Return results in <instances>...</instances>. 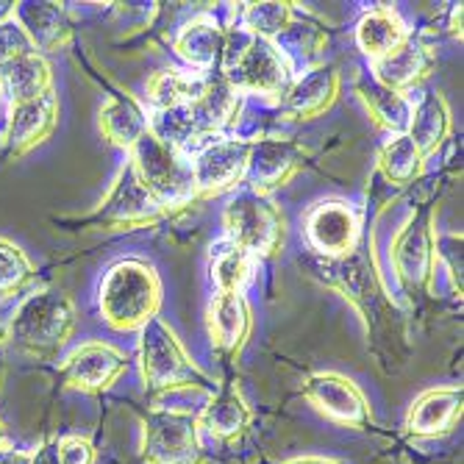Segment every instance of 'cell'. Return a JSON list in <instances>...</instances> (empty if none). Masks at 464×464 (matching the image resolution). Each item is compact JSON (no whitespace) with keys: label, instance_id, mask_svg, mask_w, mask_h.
Instances as JSON below:
<instances>
[{"label":"cell","instance_id":"obj_1","mask_svg":"<svg viewBox=\"0 0 464 464\" xmlns=\"http://www.w3.org/2000/svg\"><path fill=\"white\" fill-rule=\"evenodd\" d=\"M312 267L325 286L340 292L359 312L378 364L387 372H395V367L406 362L409 351L406 323L382 273H378L372 239L367 245H356V250L348 253L345 259H317Z\"/></svg>","mask_w":464,"mask_h":464},{"label":"cell","instance_id":"obj_2","mask_svg":"<svg viewBox=\"0 0 464 464\" xmlns=\"http://www.w3.org/2000/svg\"><path fill=\"white\" fill-rule=\"evenodd\" d=\"M161 309V278L150 262L122 259L101 284V314L114 331H142Z\"/></svg>","mask_w":464,"mask_h":464},{"label":"cell","instance_id":"obj_3","mask_svg":"<svg viewBox=\"0 0 464 464\" xmlns=\"http://www.w3.org/2000/svg\"><path fill=\"white\" fill-rule=\"evenodd\" d=\"M75 331V304L62 289H39L6 323V343L31 356H53Z\"/></svg>","mask_w":464,"mask_h":464},{"label":"cell","instance_id":"obj_4","mask_svg":"<svg viewBox=\"0 0 464 464\" xmlns=\"http://www.w3.org/2000/svg\"><path fill=\"white\" fill-rule=\"evenodd\" d=\"M437 203H420L409 220L401 226L390 245V262L395 278L409 298H423L431 292L437 270V228H434Z\"/></svg>","mask_w":464,"mask_h":464},{"label":"cell","instance_id":"obj_5","mask_svg":"<svg viewBox=\"0 0 464 464\" xmlns=\"http://www.w3.org/2000/svg\"><path fill=\"white\" fill-rule=\"evenodd\" d=\"M129 153L137 179L164 208V215L179 212V208H187L192 206V200H198L192 161L187 156L161 145L150 131Z\"/></svg>","mask_w":464,"mask_h":464},{"label":"cell","instance_id":"obj_6","mask_svg":"<svg viewBox=\"0 0 464 464\" xmlns=\"http://www.w3.org/2000/svg\"><path fill=\"white\" fill-rule=\"evenodd\" d=\"M226 239L239 245L247 256L270 259L281 250L286 237V223L281 208L270 200V195L242 189L223 208Z\"/></svg>","mask_w":464,"mask_h":464},{"label":"cell","instance_id":"obj_7","mask_svg":"<svg viewBox=\"0 0 464 464\" xmlns=\"http://www.w3.org/2000/svg\"><path fill=\"white\" fill-rule=\"evenodd\" d=\"M140 364L148 390L170 392L181 387H200L203 370L189 359L176 331L161 317H153L140 331Z\"/></svg>","mask_w":464,"mask_h":464},{"label":"cell","instance_id":"obj_8","mask_svg":"<svg viewBox=\"0 0 464 464\" xmlns=\"http://www.w3.org/2000/svg\"><path fill=\"white\" fill-rule=\"evenodd\" d=\"M220 72L231 81L237 92H250L262 98L284 101L292 87V62L278 51L276 42L256 39L247 42V48L239 51L228 64L220 67Z\"/></svg>","mask_w":464,"mask_h":464},{"label":"cell","instance_id":"obj_9","mask_svg":"<svg viewBox=\"0 0 464 464\" xmlns=\"http://www.w3.org/2000/svg\"><path fill=\"white\" fill-rule=\"evenodd\" d=\"M200 423L184 409H153L142 420V453L148 464H198Z\"/></svg>","mask_w":464,"mask_h":464},{"label":"cell","instance_id":"obj_10","mask_svg":"<svg viewBox=\"0 0 464 464\" xmlns=\"http://www.w3.org/2000/svg\"><path fill=\"white\" fill-rule=\"evenodd\" d=\"M164 218V208L153 200V195L137 179L131 161L122 167L109 198L101 203L98 212L87 220L90 226H101L109 231L120 228H145Z\"/></svg>","mask_w":464,"mask_h":464},{"label":"cell","instance_id":"obj_11","mask_svg":"<svg viewBox=\"0 0 464 464\" xmlns=\"http://www.w3.org/2000/svg\"><path fill=\"white\" fill-rule=\"evenodd\" d=\"M250 142L245 140H212L203 145L192 161V179L198 200H208L237 189L245 181Z\"/></svg>","mask_w":464,"mask_h":464},{"label":"cell","instance_id":"obj_12","mask_svg":"<svg viewBox=\"0 0 464 464\" xmlns=\"http://www.w3.org/2000/svg\"><path fill=\"white\" fill-rule=\"evenodd\" d=\"M362 223L348 200H323L306 215V239L320 259H345L356 250Z\"/></svg>","mask_w":464,"mask_h":464},{"label":"cell","instance_id":"obj_13","mask_svg":"<svg viewBox=\"0 0 464 464\" xmlns=\"http://www.w3.org/2000/svg\"><path fill=\"white\" fill-rule=\"evenodd\" d=\"M306 164V148L292 140H256L250 142L245 184L253 192L270 195L281 187H286Z\"/></svg>","mask_w":464,"mask_h":464},{"label":"cell","instance_id":"obj_14","mask_svg":"<svg viewBox=\"0 0 464 464\" xmlns=\"http://www.w3.org/2000/svg\"><path fill=\"white\" fill-rule=\"evenodd\" d=\"M304 395L309 403L340 426H364L370 420V403L364 392L340 372H314L306 378Z\"/></svg>","mask_w":464,"mask_h":464},{"label":"cell","instance_id":"obj_15","mask_svg":"<svg viewBox=\"0 0 464 464\" xmlns=\"http://www.w3.org/2000/svg\"><path fill=\"white\" fill-rule=\"evenodd\" d=\"M125 353L109 343H87L75 348L62 364V378L78 392H106L125 372Z\"/></svg>","mask_w":464,"mask_h":464},{"label":"cell","instance_id":"obj_16","mask_svg":"<svg viewBox=\"0 0 464 464\" xmlns=\"http://www.w3.org/2000/svg\"><path fill=\"white\" fill-rule=\"evenodd\" d=\"M59 120V95L56 90L45 92L36 101L12 106L9 111V129L4 140V159H20L36 145L45 142Z\"/></svg>","mask_w":464,"mask_h":464},{"label":"cell","instance_id":"obj_17","mask_svg":"<svg viewBox=\"0 0 464 464\" xmlns=\"http://www.w3.org/2000/svg\"><path fill=\"white\" fill-rule=\"evenodd\" d=\"M370 67H372L375 83L406 95L409 90L420 87V83L431 75V70L437 67V56H434L431 45H426L420 36L409 34L392 53L372 62Z\"/></svg>","mask_w":464,"mask_h":464},{"label":"cell","instance_id":"obj_18","mask_svg":"<svg viewBox=\"0 0 464 464\" xmlns=\"http://www.w3.org/2000/svg\"><path fill=\"white\" fill-rule=\"evenodd\" d=\"M253 331V312L242 292H218L208 304V336L212 345L234 359L242 353Z\"/></svg>","mask_w":464,"mask_h":464},{"label":"cell","instance_id":"obj_19","mask_svg":"<svg viewBox=\"0 0 464 464\" xmlns=\"http://www.w3.org/2000/svg\"><path fill=\"white\" fill-rule=\"evenodd\" d=\"M343 90V75L331 64L312 67L301 78L292 81V87L284 98V109L295 120H314L325 114Z\"/></svg>","mask_w":464,"mask_h":464},{"label":"cell","instance_id":"obj_20","mask_svg":"<svg viewBox=\"0 0 464 464\" xmlns=\"http://www.w3.org/2000/svg\"><path fill=\"white\" fill-rule=\"evenodd\" d=\"M464 392L461 387H437L417 395L409 414H406V431L411 437H442L453 431L461 417Z\"/></svg>","mask_w":464,"mask_h":464},{"label":"cell","instance_id":"obj_21","mask_svg":"<svg viewBox=\"0 0 464 464\" xmlns=\"http://www.w3.org/2000/svg\"><path fill=\"white\" fill-rule=\"evenodd\" d=\"M173 48L192 67V72L208 75V72L220 70V64H223L226 31L220 28V23L215 17L198 14L176 34Z\"/></svg>","mask_w":464,"mask_h":464},{"label":"cell","instance_id":"obj_22","mask_svg":"<svg viewBox=\"0 0 464 464\" xmlns=\"http://www.w3.org/2000/svg\"><path fill=\"white\" fill-rule=\"evenodd\" d=\"M450 131H453V114H450L445 95L442 92L423 95V101L411 109L406 137L417 145V150L423 153V159H429L445 145Z\"/></svg>","mask_w":464,"mask_h":464},{"label":"cell","instance_id":"obj_23","mask_svg":"<svg viewBox=\"0 0 464 464\" xmlns=\"http://www.w3.org/2000/svg\"><path fill=\"white\" fill-rule=\"evenodd\" d=\"M20 28L36 51H62L72 39V23L59 4H17Z\"/></svg>","mask_w":464,"mask_h":464},{"label":"cell","instance_id":"obj_24","mask_svg":"<svg viewBox=\"0 0 464 464\" xmlns=\"http://www.w3.org/2000/svg\"><path fill=\"white\" fill-rule=\"evenodd\" d=\"M198 423L212 434L220 442H234L239 440L247 426L253 423V411L247 406V401L242 398L237 384H226L208 406L203 409V414L198 417Z\"/></svg>","mask_w":464,"mask_h":464},{"label":"cell","instance_id":"obj_25","mask_svg":"<svg viewBox=\"0 0 464 464\" xmlns=\"http://www.w3.org/2000/svg\"><path fill=\"white\" fill-rule=\"evenodd\" d=\"M406 36H409L406 23L390 6H378V9L364 12L356 25V45L370 59V64L392 53Z\"/></svg>","mask_w":464,"mask_h":464},{"label":"cell","instance_id":"obj_26","mask_svg":"<svg viewBox=\"0 0 464 464\" xmlns=\"http://www.w3.org/2000/svg\"><path fill=\"white\" fill-rule=\"evenodd\" d=\"M189 109L195 111V117L203 129L215 137L226 129L228 122L237 120V114L242 109V92H237L231 87V81L223 72H208L200 98Z\"/></svg>","mask_w":464,"mask_h":464},{"label":"cell","instance_id":"obj_27","mask_svg":"<svg viewBox=\"0 0 464 464\" xmlns=\"http://www.w3.org/2000/svg\"><path fill=\"white\" fill-rule=\"evenodd\" d=\"M0 90L12 98V106L36 101L53 90V72L42 53H28L6 67H0Z\"/></svg>","mask_w":464,"mask_h":464},{"label":"cell","instance_id":"obj_28","mask_svg":"<svg viewBox=\"0 0 464 464\" xmlns=\"http://www.w3.org/2000/svg\"><path fill=\"white\" fill-rule=\"evenodd\" d=\"M356 95L364 103L367 114L372 117V122L378 125V129L390 131L392 137L406 134L409 120H411V109H414V103L406 95L382 87V83H375L372 78L356 83Z\"/></svg>","mask_w":464,"mask_h":464},{"label":"cell","instance_id":"obj_29","mask_svg":"<svg viewBox=\"0 0 464 464\" xmlns=\"http://www.w3.org/2000/svg\"><path fill=\"white\" fill-rule=\"evenodd\" d=\"M203 87H206V75L181 67H164L150 75L145 92L156 111H167V109L192 106L200 98Z\"/></svg>","mask_w":464,"mask_h":464},{"label":"cell","instance_id":"obj_30","mask_svg":"<svg viewBox=\"0 0 464 464\" xmlns=\"http://www.w3.org/2000/svg\"><path fill=\"white\" fill-rule=\"evenodd\" d=\"M101 131L111 145L131 150L148 134V114L134 98L111 95L109 103L101 109Z\"/></svg>","mask_w":464,"mask_h":464},{"label":"cell","instance_id":"obj_31","mask_svg":"<svg viewBox=\"0 0 464 464\" xmlns=\"http://www.w3.org/2000/svg\"><path fill=\"white\" fill-rule=\"evenodd\" d=\"M423 167H426L423 153L417 150V145L406 134L390 137L382 145V150H378V170H382V176L392 187L414 184L420 176H423Z\"/></svg>","mask_w":464,"mask_h":464},{"label":"cell","instance_id":"obj_32","mask_svg":"<svg viewBox=\"0 0 464 464\" xmlns=\"http://www.w3.org/2000/svg\"><path fill=\"white\" fill-rule=\"evenodd\" d=\"M295 20V4L289 0H267V4H242L239 28L256 39L276 42Z\"/></svg>","mask_w":464,"mask_h":464},{"label":"cell","instance_id":"obj_33","mask_svg":"<svg viewBox=\"0 0 464 464\" xmlns=\"http://www.w3.org/2000/svg\"><path fill=\"white\" fill-rule=\"evenodd\" d=\"M208 270L218 292H242L247 276H250V256L234 242L223 239L212 245V256H208Z\"/></svg>","mask_w":464,"mask_h":464},{"label":"cell","instance_id":"obj_34","mask_svg":"<svg viewBox=\"0 0 464 464\" xmlns=\"http://www.w3.org/2000/svg\"><path fill=\"white\" fill-rule=\"evenodd\" d=\"M281 39V45H278V51L289 59V53H301L306 62L309 59H314L317 53H320V48L328 42V36H325V31L320 28V25H314V23H298V20H292V25L278 36Z\"/></svg>","mask_w":464,"mask_h":464},{"label":"cell","instance_id":"obj_35","mask_svg":"<svg viewBox=\"0 0 464 464\" xmlns=\"http://www.w3.org/2000/svg\"><path fill=\"white\" fill-rule=\"evenodd\" d=\"M31 278H34L31 259L25 256V253L14 242L0 237V295L20 289Z\"/></svg>","mask_w":464,"mask_h":464},{"label":"cell","instance_id":"obj_36","mask_svg":"<svg viewBox=\"0 0 464 464\" xmlns=\"http://www.w3.org/2000/svg\"><path fill=\"white\" fill-rule=\"evenodd\" d=\"M28 53H36V48L31 45V39L20 28V23H14V20L0 23V67H6Z\"/></svg>","mask_w":464,"mask_h":464},{"label":"cell","instance_id":"obj_37","mask_svg":"<svg viewBox=\"0 0 464 464\" xmlns=\"http://www.w3.org/2000/svg\"><path fill=\"white\" fill-rule=\"evenodd\" d=\"M437 259H445L450 284L461 295V270H464V262H461V237L459 234H445V237L437 234Z\"/></svg>","mask_w":464,"mask_h":464},{"label":"cell","instance_id":"obj_38","mask_svg":"<svg viewBox=\"0 0 464 464\" xmlns=\"http://www.w3.org/2000/svg\"><path fill=\"white\" fill-rule=\"evenodd\" d=\"M98 453L95 445L83 437H64L59 442V461L62 464H95Z\"/></svg>","mask_w":464,"mask_h":464},{"label":"cell","instance_id":"obj_39","mask_svg":"<svg viewBox=\"0 0 464 464\" xmlns=\"http://www.w3.org/2000/svg\"><path fill=\"white\" fill-rule=\"evenodd\" d=\"M31 464H62L59 461V442H45L31 453Z\"/></svg>","mask_w":464,"mask_h":464},{"label":"cell","instance_id":"obj_40","mask_svg":"<svg viewBox=\"0 0 464 464\" xmlns=\"http://www.w3.org/2000/svg\"><path fill=\"white\" fill-rule=\"evenodd\" d=\"M0 464H31V453L4 448V450H0Z\"/></svg>","mask_w":464,"mask_h":464},{"label":"cell","instance_id":"obj_41","mask_svg":"<svg viewBox=\"0 0 464 464\" xmlns=\"http://www.w3.org/2000/svg\"><path fill=\"white\" fill-rule=\"evenodd\" d=\"M284 464H345V461L325 459V456H301V459H292V461H284Z\"/></svg>","mask_w":464,"mask_h":464},{"label":"cell","instance_id":"obj_42","mask_svg":"<svg viewBox=\"0 0 464 464\" xmlns=\"http://www.w3.org/2000/svg\"><path fill=\"white\" fill-rule=\"evenodd\" d=\"M4 440H6V434H4V423H0V450H4Z\"/></svg>","mask_w":464,"mask_h":464}]
</instances>
